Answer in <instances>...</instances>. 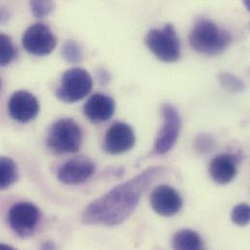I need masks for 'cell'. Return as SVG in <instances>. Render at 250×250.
<instances>
[{
	"label": "cell",
	"mask_w": 250,
	"mask_h": 250,
	"mask_svg": "<svg viewBox=\"0 0 250 250\" xmlns=\"http://www.w3.org/2000/svg\"><path fill=\"white\" fill-rule=\"evenodd\" d=\"M165 171L166 168L162 167H150L133 178L117 185L86 208L82 214V222L87 225L108 227L122 224L136 209L146 189Z\"/></svg>",
	"instance_id": "obj_1"
},
{
	"label": "cell",
	"mask_w": 250,
	"mask_h": 250,
	"mask_svg": "<svg viewBox=\"0 0 250 250\" xmlns=\"http://www.w3.org/2000/svg\"><path fill=\"white\" fill-rule=\"evenodd\" d=\"M231 42L230 32L206 17L198 18L195 21L189 34L191 47L196 52L207 56L222 54Z\"/></svg>",
	"instance_id": "obj_2"
},
{
	"label": "cell",
	"mask_w": 250,
	"mask_h": 250,
	"mask_svg": "<svg viewBox=\"0 0 250 250\" xmlns=\"http://www.w3.org/2000/svg\"><path fill=\"white\" fill-rule=\"evenodd\" d=\"M83 141L81 126L71 118H63L55 122L50 127L46 145L57 154L76 153Z\"/></svg>",
	"instance_id": "obj_3"
},
{
	"label": "cell",
	"mask_w": 250,
	"mask_h": 250,
	"mask_svg": "<svg viewBox=\"0 0 250 250\" xmlns=\"http://www.w3.org/2000/svg\"><path fill=\"white\" fill-rule=\"evenodd\" d=\"M145 45L161 62H175L180 59V40L174 26L170 23L162 28L150 29L144 38Z\"/></svg>",
	"instance_id": "obj_4"
},
{
	"label": "cell",
	"mask_w": 250,
	"mask_h": 250,
	"mask_svg": "<svg viewBox=\"0 0 250 250\" xmlns=\"http://www.w3.org/2000/svg\"><path fill=\"white\" fill-rule=\"evenodd\" d=\"M93 88L91 74L84 68L73 67L62 76L56 97L63 103L74 104L85 99Z\"/></svg>",
	"instance_id": "obj_5"
},
{
	"label": "cell",
	"mask_w": 250,
	"mask_h": 250,
	"mask_svg": "<svg viewBox=\"0 0 250 250\" xmlns=\"http://www.w3.org/2000/svg\"><path fill=\"white\" fill-rule=\"evenodd\" d=\"M163 124L153 146V154L165 155L175 145L181 128V118L177 109L168 104L162 107Z\"/></svg>",
	"instance_id": "obj_6"
},
{
	"label": "cell",
	"mask_w": 250,
	"mask_h": 250,
	"mask_svg": "<svg viewBox=\"0 0 250 250\" xmlns=\"http://www.w3.org/2000/svg\"><path fill=\"white\" fill-rule=\"evenodd\" d=\"M58 44V38L44 22L29 26L21 36V45L26 52L36 57L50 55Z\"/></svg>",
	"instance_id": "obj_7"
},
{
	"label": "cell",
	"mask_w": 250,
	"mask_h": 250,
	"mask_svg": "<svg viewBox=\"0 0 250 250\" xmlns=\"http://www.w3.org/2000/svg\"><path fill=\"white\" fill-rule=\"evenodd\" d=\"M40 218V209L34 204L28 202L15 204L8 212V222L10 227L21 238L33 234Z\"/></svg>",
	"instance_id": "obj_8"
},
{
	"label": "cell",
	"mask_w": 250,
	"mask_h": 250,
	"mask_svg": "<svg viewBox=\"0 0 250 250\" xmlns=\"http://www.w3.org/2000/svg\"><path fill=\"white\" fill-rule=\"evenodd\" d=\"M96 171L95 163L85 156L72 158L58 170V179L66 185H78L90 179Z\"/></svg>",
	"instance_id": "obj_9"
},
{
	"label": "cell",
	"mask_w": 250,
	"mask_h": 250,
	"mask_svg": "<svg viewBox=\"0 0 250 250\" xmlns=\"http://www.w3.org/2000/svg\"><path fill=\"white\" fill-rule=\"evenodd\" d=\"M8 110L14 120L20 123H28L37 117L40 104L38 100L31 93L27 91H18L10 98Z\"/></svg>",
	"instance_id": "obj_10"
},
{
	"label": "cell",
	"mask_w": 250,
	"mask_h": 250,
	"mask_svg": "<svg viewBox=\"0 0 250 250\" xmlns=\"http://www.w3.org/2000/svg\"><path fill=\"white\" fill-rule=\"evenodd\" d=\"M135 143L132 127L126 123L116 122L107 129L104 137V149L111 155H119L129 151Z\"/></svg>",
	"instance_id": "obj_11"
},
{
	"label": "cell",
	"mask_w": 250,
	"mask_h": 250,
	"mask_svg": "<svg viewBox=\"0 0 250 250\" xmlns=\"http://www.w3.org/2000/svg\"><path fill=\"white\" fill-rule=\"evenodd\" d=\"M153 210L166 217L177 214L183 206V201L179 193L168 185H160L156 187L150 199Z\"/></svg>",
	"instance_id": "obj_12"
},
{
	"label": "cell",
	"mask_w": 250,
	"mask_h": 250,
	"mask_svg": "<svg viewBox=\"0 0 250 250\" xmlns=\"http://www.w3.org/2000/svg\"><path fill=\"white\" fill-rule=\"evenodd\" d=\"M116 104L112 98L97 93L89 98L84 104V114L92 123L108 121L115 112Z\"/></svg>",
	"instance_id": "obj_13"
},
{
	"label": "cell",
	"mask_w": 250,
	"mask_h": 250,
	"mask_svg": "<svg viewBox=\"0 0 250 250\" xmlns=\"http://www.w3.org/2000/svg\"><path fill=\"white\" fill-rule=\"evenodd\" d=\"M237 166V160L233 155L220 154L210 162L208 172L215 183L225 185L236 177Z\"/></svg>",
	"instance_id": "obj_14"
},
{
	"label": "cell",
	"mask_w": 250,
	"mask_h": 250,
	"mask_svg": "<svg viewBox=\"0 0 250 250\" xmlns=\"http://www.w3.org/2000/svg\"><path fill=\"white\" fill-rule=\"evenodd\" d=\"M173 250H202L203 241L200 235L191 229L178 231L172 238Z\"/></svg>",
	"instance_id": "obj_15"
},
{
	"label": "cell",
	"mask_w": 250,
	"mask_h": 250,
	"mask_svg": "<svg viewBox=\"0 0 250 250\" xmlns=\"http://www.w3.org/2000/svg\"><path fill=\"white\" fill-rule=\"evenodd\" d=\"M17 164L9 157H0V190L11 187L18 179Z\"/></svg>",
	"instance_id": "obj_16"
},
{
	"label": "cell",
	"mask_w": 250,
	"mask_h": 250,
	"mask_svg": "<svg viewBox=\"0 0 250 250\" xmlns=\"http://www.w3.org/2000/svg\"><path fill=\"white\" fill-rule=\"evenodd\" d=\"M221 86L231 93H242L246 89V84L239 76L230 72H221L217 75Z\"/></svg>",
	"instance_id": "obj_17"
},
{
	"label": "cell",
	"mask_w": 250,
	"mask_h": 250,
	"mask_svg": "<svg viewBox=\"0 0 250 250\" xmlns=\"http://www.w3.org/2000/svg\"><path fill=\"white\" fill-rule=\"evenodd\" d=\"M17 56V50L11 38L0 33V66H6L12 62Z\"/></svg>",
	"instance_id": "obj_18"
},
{
	"label": "cell",
	"mask_w": 250,
	"mask_h": 250,
	"mask_svg": "<svg viewBox=\"0 0 250 250\" xmlns=\"http://www.w3.org/2000/svg\"><path fill=\"white\" fill-rule=\"evenodd\" d=\"M62 56L69 63H79L83 60V50L77 42L68 40L62 46Z\"/></svg>",
	"instance_id": "obj_19"
},
{
	"label": "cell",
	"mask_w": 250,
	"mask_h": 250,
	"mask_svg": "<svg viewBox=\"0 0 250 250\" xmlns=\"http://www.w3.org/2000/svg\"><path fill=\"white\" fill-rule=\"evenodd\" d=\"M250 206L248 204H240L236 206L231 212V219L234 224L245 227L250 223Z\"/></svg>",
	"instance_id": "obj_20"
},
{
	"label": "cell",
	"mask_w": 250,
	"mask_h": 250,
	"mask_svg": "<svg viewBox=\"0 0 250 250\" xmlns=\"http://www.w3.org/2000/svg\"><path fill=\"white\" fill-rule=\"evenodd\" d=\"M29 6L33 16H35L36 18H44L49 16L53 12L55 8V3L53 1L34 0L30 1Z\"/></svg>",
	"instance_id": "obj_21"
},
{
	"label": "cell",
	"mask_w": 250,
	"mask_h": 250,
	"mask_svg": "<svg viewBox=\"0 0 250 250\" xmlns=\"http://www.w3.org/2000/svg\"><path fill=\"white\" fill-rule=\"evenodd\" d=\"M195 149L200 153H208L211 151L215 146V139L213 135L209 133H200L196 136L194 141Z\"/></svg>",
	"instance_id": "obj_22"
},
{
	"label": "cell",
	"mask_w": 250,
	"mask_h": 250,
	"mask_svg": "<svg viewBox=\"0 0 250 250\" xmlns=\"http://www.w3.org/2000/svg\"><path fill=\"white\" fill-rule=\"evenodd\" d=\"M98 78L100 80V83L103 85H107L110 81V74L108 73L107 70L102 68L98 72Z\"/></svg>",
	"instance_id": "obj_23"
},
{
	"label": "cell",
	"mask_w": 250,
	"mask_h": 250,
	"mask_svg": "<svg viewBox=\"0 0 250 250\" xmlns=\"http://www.w3.org/2000/svg\"><path fill=\"white\" fill-rule=\"evenodd\" d=\"M39 250H57V248H56V245L53 242L48 241V242H44L40 246Z\"/></svg>",
	"instance_id": "obj_24"
},
{
	"label": "cell",
	"mask_w": 250,
	"mask_h": 250,
	"mask_svg": "<svg viewBox=\"0 0 250 250\" xmlns=\"http://www.w3.org/2000/svg\"><path fill=\"white\" fill-rule=\"evenodd\" d=\"M7 17H8L7 13H6L4 10L0 9V23H1V22H3V21L7 19Z\"/></svg>",
	"instance_id": "obj_25"
},
{
	"label": "cell",
	"mask_w": 250,
	"mask_h": 250,
	"mask_svg": "<svg viewBox=\"0 0 250 250\" xmlns=\"http://www.w3.org/2000/svg\"><path fill=\"white\" fill-rule=\"evenodd\" d=\"M0 250H18L15 248L8 246V245H4V244H0Z\"/></svg>",
	"instance_id": "obj_26"
}]
</instances>
